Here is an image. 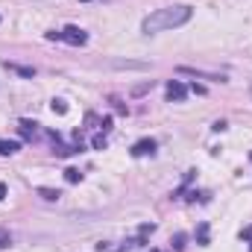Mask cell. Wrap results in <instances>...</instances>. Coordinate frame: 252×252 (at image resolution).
Returning a JSON list of instances; mask_svg holds the SVG:
<instances>
[{"mask_svg":"<svg viewBox=\"0 0 252 252\" xmlns=\"http://www.w3.org/2000/svg\"><path fill=\"white\" fill-rule=\"evenodd\" d=\"M193 9L185 3H176V6H161V9H153L144 21H141V32L147 35H156V32H164V30H176L182 24H188Z\"/></svg>","mask_w":252,"mask_h":252,"instance_id":"1","label":"cell"},{"mask_svg":"<svg viewBox=\"0 0 252 252\" xmlns=\"http://www.w3.org/2000/svg\"><path fill=\"white\" fill-rule=\"evenodd\" d=\"M47 38L50 41H64V44H73V47H82L85 41H88V35H85V30H79V27H64L62 32H47Z\"/></svg>","mask_w":252,"mask_h":252,"instance_id":"2","label":"cell"},{"mask_svg":"<svg viewBox=\"0 0 252 252\" xmlns=\"http://www.w3.org/2000/svg\"><path fill=\"white\" fill-rule=\"evenodd\" d=\"M164 94H167V100H170V103H182V100L188 97V88H185L179 79H170V82H167V88H164Z\"/></svg>","mask_w":252,"mask_h":252,"instance_id":"3","label":"cell"},{"mask_svg":"<svg viewBox=\"0 0 252 252\" xmlns=\"http://www.w3.org/2000/svg\"><path fill=\"white\" fill-rule=\"evenodd\" d=\"M153 153H156V141H153V138H144V141L132 144V156H135V158H141V156H153Z\"/></svg>","mask_w":252,"mask_h":252,"instance_id":"4","label":"cell"},{"mask_svg":"<svg viewBox=\"0 0 252 252\" xmlns=\"http://www.w3.org/2000/svg\"><path fill=\"white\" fill-rule=\"evenodd\" d=\"M18 150H21L18 141H3V138H0V156H15Z\"/></svg>","mask_w":252,"mask_h":252,"instance_id":"5","label":"cell"},{"mask_svg":"<svg viewBox=\"0 0 252 252\" xmlns=\"http://www.w3.org/2000/svg\"><path fill=\"white\" fill-rule=\"evenodd\" d=\"M21 132L27 138H38V124L35 121H21Z\"/></svg>","mask_w":252,"mask_h":252,"instance_id":"6","label":"cell"},{"mask_svg":"<svg viewBox=\"0 0 252 252\" xmlns=\"http://www.w3.org/2000/svg\"><path fill=\"white\" fill-rule=\"evenodd\" d=\"M6 67H9V70H15V73H21V76H27V79H30V76H35V70H32V67H21V64H12V62H6Z\"/></svg>","mask_w":252,"mask_h":252,"instance_id":"7","label":"cell"},{"mask_svg":"<svg viewBox=\"0 0 252 252\" xmlns=\"http://www.w3.org/2000/svg\"><path fill=\"white\" fill-rule=\"evenodd\" d=\"M38 193H41V196H44V199H50V202H56V199H59V196H62V193H59V190H53V188H38Z\"/></svg>","mask_w":252,"mask_h":252,"instance_id":"8","label":"cell"},{"mask_svg":"<svg viewBox=\"0 0 252 252\" xmlns=\"http://www.w3.org/2000/svg\"><path fill=\"white\" fill-rule=\"evenodd\" d=\"M50 109H53L56 115H64V112H67V103H64V100H53V103H50Z\"/></svg>","mask_w":252,"mask_h":252,"instance_id":"9","label":"cell"},{"mask_svg":"<svg viewBox=\"0 0 252 252\" xmlns=\"http://www.w3.org/2000/svg\"><path fill=\"white\" fill-rule=\"evenodd\" d=\"M64 179H67V182H79V179H82V173L70 167V170H64Z\"/></svg>","mask_w":252,"mask_h":252,"instance_id":"10","label":"cell"},{"mask_svg":"<svg viewBox=\"0 0 252 252\" xmlns=\"http://www.w3.org/2000/svg\"><path fill=\"white\" fill-rule=\"evenodd\" d=\"M199 244H202V247L208 244V226H205V223L199 226Z\"/></svg>","mask_w":252,"mask_h":252,"instance_id":"11","label":"cell"},{"mask_svg":"<svg viewBox=\"0 0 252 252\" xmlns=\"http://www.w3.org/2000/svg\"><path fill=\"white\" fill-rule=\"evenodd\" d=\"M94 150H106V135H97L94 138Z\"/></svg>","mask_w":252,"mask_h":252,"instance_id":"12","label":"cell"},{"mask_svg":"<svg viewBox=\"0 0 252 252\" xmlns=\"http://www.w3.org/2000/svg\"><path fill=\"white\" fill-rule=\"evenodd\" d=\"M173 247H176V250H182V247H185V235H176V244H173Z\"/></svg>","mask_w":252,"mask_h":252,"instance_id":"13","label":"cell"},{"mask_svg":"<svg viewBox=\"0 0 252 252\" xmlns=\"http://www.w3.org/2000/svg\"><path fill=\"white\" fill-rule=\"evenodd\" d=\"M241 238H244V241H250V238H252V229H247V232H241Z\"/></svg>","mask_w":252,"mask_h":252,"instance_id":"14","label":"cell"},{"mask_svg":"<svg viewBox=\"0 0 252 252\" xmlns=\"http://www.w3.org/2000/svg\"><path fill=\"white\" fill-rule=\"evenodd\" d=\"M150 252H161V250H150Z\"/></svg>","mask_w":252,"mask_h":252,"instance_id":"15","label":"cell"}]
</instances>
